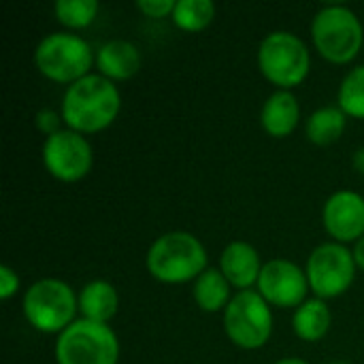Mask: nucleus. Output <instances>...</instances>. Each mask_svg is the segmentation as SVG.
<instances>
[{"label": "nucleus", "instance_id": "nucleus-13", "mask_svg": "<svg viewBox=\"0 0 364 364\" xmlns=\"http://www.w3.org/2000/svg\"><path fill=\"white\" fill-rule=\"evenodd\" d=\"M262 267L264 264L260 262L258 250L245 241L228 243L220 256V271L224 273L228 284L239 292L252 290V286L258 284Z\"/></svg>", "mask_w": 364, "mask_h": 364}, {"label": "nucleus", "instance_id": "nucleus-4", "mask_svg": "<svg viewBox=\"0 0 364 364\" xmlns=\"http://www.w3.org/2000/svg\"><path fill=\"white\" fill-rule=\"evenodd\" d=\"M34 64L43 77L68 87L90 75V68L96 64V51L79 34L51 32L38 41Z\"/></svg>", "mask_w": 364, "mask_h": 364}, {"label": "nucleus", "instance_id": "nucleus-21", "mask_svg": "<svg viewBox=\"0 0 364 364\" xmlns=\"http://www.w3.org/2000/svg\"><path fill=\"white\" fill-rule=\"evenodd\" d=\"M337 107L354 119H364V64L352 68L341 85H339V94H337Z\"/></svg>", "mask_w": 364, "mask_h": 364}, {"label": "nucleus", "instance_id": "nucleus-8", "mask_svg": "<svg viewBox=\"0 0 364 364\" xmlns=\"http://www.w3.org/2000/svg\"><path fill=\"white\" fill-rule=\"evenodd\" d=\"M224 331L241 350L264 348L273 335L271 305L256 290L237 292L224 309Z\"/></svg>", "mask_w": 364, "mask_h": 364}, {"label": "nucleus", "instance_id": "nucleus-10", "mask_svg": "<svg viewBox=\"0 0 364 364\" xmlns=\"http://www.w3.org/2000/svg\"><path fill=\"white\" fill-rule=\"evenodd\" d=\"M43 164L53 179L62 183H77L90 175L94 166V151L85 134L62 128L45 139Z\"/></svg>", "mask_w": 364, "mask_h": 364}, {"label": "nucleus", "instance_id": "nucleus-25", "mask_svg": "<svg viewBox=\"0 0 364 364\" xmlns=\"http://www.w3.org/2000/svg\"><path fill=\"white\" fill-rule=\"evenodd\" d=\"M60 122H62V115L55 113V111H51V109H43V111H38L36 117H34V124H36V128L45 134V139L62 130V128H60Z\"/></svg>", "mask_w": 364, "mask_h": 364}, {"label": "nucleus", "instance_id": "nucleus-1", "mask_svg": "<svg viewBox=\"0 0 364 364\" xmlns=\"http://www.w3.org/2000/svg\"><path fill=\"white\" fill-rule=\"evenodd\" d=\"M119 109L122 96L117 85L98 73H90L66 87L60 115L66 128L79 134H96L117 119Z\"/></svg>", "mask_w": 364, "mask_h": 364}, {"label": "nucleus", "instance_id": "nucleus-7", "mask_svg": "<svg viewBox=\"0 0 364 364\" xmlns=\"http://www.w3.org/2000/svg\"><path fill=\"white\" fill-rule=\"evenodd\" d=\"M119 339L109 324L75 320L55 341L58 364H117Z\"/></svg>", "mask_w": 364, "mask_h": 364}, {"label": "nucleus", "instance_id": "nucleus-12", "mask_svg": "<svg viewBox=\"0 0 364 364\" xmlns=\"http://www.w3.org/2000/svg\"><path fill=\"white\" fill-rule=\"evenodd\" d=\"M322 222L335 243H356L364 237V198L352 190L331 194L322 209Z\"/></svg>", "mask_w": 364, "mask_h": 364}, {"label": "nucleus", "instance_id": "nucleus-9", "mask_svg": "<svg viewBox=\"0 0 364 364\" xmlns=\"http://www.w3.org/2000/svg\"><path fill=\"white\" fill-rule=\"evenodd\" d=\"M354 254L341 243H322L307 258V282L316 299L328 301L346 294L356 277Z\"/></svg>", "mask_w": 364, "mask_h": 364}, {"label": "nucleus", "instance_id": "nucleus-24", "mask_svg": "<svg viewBox=\"0 0 364 364\" xmlns=\"http://www.w3.org/2000/svg\"><path fill=\"white\" fill-rule=\"evenodd\" d=\"M19 290V275L9 264L0 267V301H9Z\"/></svg>", "mask_w": 364, "mask_h": 364}, {"label": "nucleus", "instance_id": "nucleus-18", "mask_svg": "<svg viewBox=\"0 0 364 364\" xmlns=\"http://www.w3.org/2000/svg\"><path fill=\"white\" fill-rule=\"evenodd\" d=\"M230 284L224 277V273L220 269H207L203 275H198V279L194 282V303L198 305L200 311L205 314H218L224 311L228 307V303L232 301L230 296Z\"/></svg>", "mask_w": 364, "mask_h": 364}, {"label": "nucleus", "instance_id": "nucleus-29", "mask_svg": "<svg viewBox=\"0 0 364 364\" xmlns=\"http://www.w3.org/2000/svg\"><path fill=\"white\" fill-rule=\"evenodd\" d=\"M328 364H350V363H343V360H337V363H328Z\"/></svg>", "mask_w": 364, "mask_h": 364}, {"label": "nucleus", "instance_id": "nucleus-14", "mask_svg": "<svg viewBox=\"0 0 364 364\" xmlns=\"http://www.w3.org/2000/svg\"><path fill=\"white\" fill-rule=\"evenodd\" d=\"M98 75L109 81H128L141 70V51L134 43L124 38L107 41L96 49V64Z\"/></svg>", "mask_w": 364, "mask_h": 364}, {"label": "nucleus", "instance_id": "nucleus-17", "mask_svg": "<svg viewBox=\"0 0 364 364\" xmlns=\"http://www.w3.org/2000/svg\"><path fill=\"white\" fill-rule=\"evenodd\" d=\"M331 324H333V316L326 301L322 299H307L301 307L294 309L292 316L294 335L309 343L324 339L331 331Z\"/></svg>", "mask_w": 364, "mask_h": 364}, {"label": "nucleus", "instance_id": "nucleus-20", "mask_svg": "<svg viewBox=\"0 0 364 364\" xmlns=\"http://www.w3.org/2000/svg\"><path fill=\"white\" fill-rule=\"evenodd\" d=\"M173 23L183 32H200L215 19V4L211 0H179L173 11Z\"/></svg>", "mask_w": 364, "mask_h": 364}, {"label": "nucleus", "instance_id": "nucleus-19", "mask_svg": "<svg viewBox=\"0 0 364 364\" xmlns=\"http://www.w3.org/2000/svg\"><path fill=\"white\" fill-rule=\"evenodd\" d=\"M346 126H348V115L339 107H322L309 115L305 134L314 145L326 147L343 136Z\"/></svg>", "mask_w": 364, "mask_h": 364}, {"label": "nucleus", "instance_id": "nucleus-6", "mask_svg": "<svg viewBox=\"0 0 364 364\" xmlns=\"http://www.w3.org/2000/svg\"><path fill=\"white\" fill-rule=\"evenodd\" d=\"M258 68L269 83L277 85V90L292 92V87L307 79L311 55L299 34L275 30L267 34L258 47Z\"/></svg>", "mask_w": 364, "mask_h": 364}, {"label": "nucleus", "instance_id": "nucleus-11", "mask_svg": "<svg viewBox=\"0 0 364 364\" xmlns=\"http://www.w3.org/2000/svg\"><path fill=\"white\" fill-rule=\"evenodd\" d=\"M256 286H258V294L271 307H279V309L301 307L307 301V292H309L305 269L284 258L264 262Z\"/></svg>", "mask_w": 364, "mask_h": 364}, {"label": "nucleus", "instance_id": "nucleus-3", "mask_svg": "<svg viewBox=\"0 0 364 364\" xmlns=\"http://www.w3.org/2000/svg\"><path fill=\"white\" fill-rule=\"evenodd\" d=\"M311 41L326 62L350 64L363 49V21L346 4H326L311 21Z\"/></svg>", "mask_w": 364, "mask_h": 364}, {"label": "nucleus", "instance_id": "nucleus-22", "mask_svg": "<svg viewBox=\"0 0 364 364\" xmlns=\"http://www.w3.org/2000/svg\"><path fill=\"white\" fill-rule=\"evenodd\" d=\"M98 2L96 0H60L53 6V13L58 21L68 30H81L87 28L96 15H98Z\"/></svg>", "mask_w": 364, "mask_h": 364}, {"label": "nucleus", "instance_id": "nucleus-26", "mask_svg": "<svg viewBox=\"0 0 364 364\" xmlns=\"http://www.w3.org/2000/svg\"><path fill=\"white\" fill-rule=\"evenodd\" d=\"M354 260H356V267L364 271V237L363 239H358L356 243H354Z\"/></svg>", "mask_w": 364, "mask_h": 364}, {"label": "nucleus", "instance_id": "nucleus-28", "mask_svg": "<svg viewBox=\"0 0 364 364\" xmlns=\"http://www.w3.org/2000/svg\"><path fill=\"white\" fill-rule=\"evenodd\" d=\"M273 364H309V363H305L303 358H282V360H277V363H273Z\"/></svg>", "mask_w": 364, "mask_h": 364}, {"label": "nucleus", "instance_id": "nucleus-27", "mask_svg": "<svg viewBox=\"0 0 364 364\" xmlns=\"http://www.w3.org/2000/svg\"><path fill=\"white\" fill-rule=\"evenodd\" d=\"M352 166H354L356 173L364 175V147L356 149V154H354V158H352Z\"/></svg>", "mask_w": 364, "mask_h": 364}, {"label": "nucleus", "instance_id": "nucleus-23", "mask_svg": "<svg viewBox=\"0 0 364 364\" xmlns=\"http://www.w3.org/2000/svg\"><path fill=\"white\" fill-rule=\"evenodd\" d=\"M175 4H177V2H173V0H139V2H136V9H139L145 17L162 19V17L173 15Z\"/></svg>", "mask_w": 364, "mask_h": 364}, {"label": "nucleus", "instance_id": "nucleus-5", "mask_svg": "<svg viewBox=\"0 0 364 364\" xmlns=\"http://www.w3.org/2000/svg\"><path fill=\"white\" fill-rule=\"evenodd\" d=\"M26 322L43 335H62L79 311V299L73 288L53 277L34 282L21 301Z\"/></svg>", "mask_w": 364, "mask_h": 364}, {"label": "nucleus", "instance_id": "nucleus-2", "mask_svg": "<svg viewBox=\"0 0 364 364\" xmlns=\"http://www.w3.org/2000/svg\"><path fill=\"white\" fill-rule=\"evenodd\" d=\"M207 250L198 237L186 230H173L158 237L145 256L147 273L162 284L196 282L207 267Z\"/></svg>", "mask_w": 364, "mask_h": 364}, {"label": "nucleus", "instance_id": "nucleus-15", "mask_svg": "<svg viewBox=\"0 0 364 364\" xmlns=\"http://www.w3.org/2000/svg\"><path fill=\"white\" fill-rule=\"evenodd\" d=\"M301 119V105L299 98L290 90H275L262 105L260 124L264 132L273 139L290 136Z\"/></svg>", "mask_w": 364, "mask_h": 364}, {"label": "nucleus", "instance_id": "nucleus-16", "mask_svg": "<svg viewBox=\"0 0 364 364\" xmlns=\"http://www.w3.org/2000/svg\"><path fill=\"white\" fill-rule=\"evenodd\" d=\"M79 299V314L83 320L109 324L119 311V294L113 284L105 279L90 282L77 294Z\"/></svg>", "mask_w": 364, "mask_h": 364}]
</instances>
